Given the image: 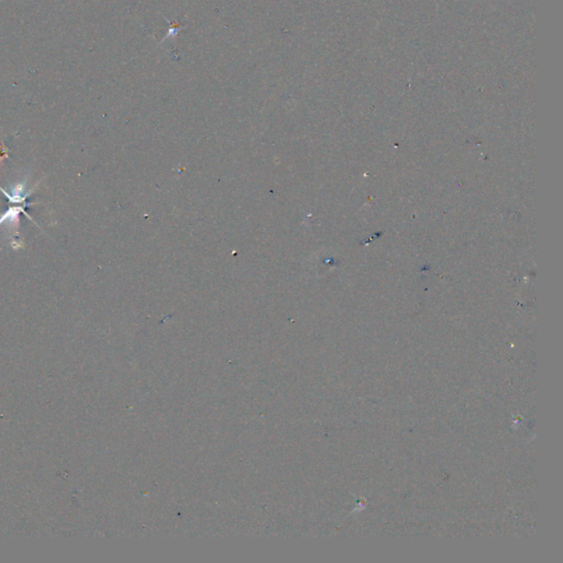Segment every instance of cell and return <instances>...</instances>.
Returning <instances> with one entry per match:
<instances>
[{"label": "cell", "instance_id": "1", "mask_svg": "<svg viewBox=\"0 0 563 563\" xmlns=\"http://www.w3.org/2000/svg\"><path fill=\"white\" fill-rule=\"evenodd\" d=\"M20 213H23L24 215H27L28 217L30 218V216L28 215L27 210L24 209V207H11L6 211L5 214L1 216V217H0V226H2V224L5 222H9L15 228H17L19 226V214Z\"/></svg>", "mask_w": 563, "mask_h": 563}]
</instances>
